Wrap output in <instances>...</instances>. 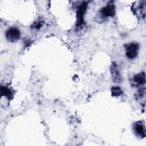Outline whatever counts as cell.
Instances as JSON below:
<instances>
[{
    "instance_id": "1",
    "label": "cell",
    "mask_w": 146,
    "mask_h": 146,
    "mask_svg": "<svg viewBox=\"0 0 146 146\" xmlns=\"http://www.w3.org/2000/svg\"><path fill=\"white\" fill-rule=\"evenodd\" d=\"M88 2L83 1L78 7L76 11V26L77 29L82 27L84 24V16L87 11Z\"/></svg>"
},
{
    "instance_id": "6",
    "label": "cell",
    "mask_w": 146,
    "mask_h": 146,
    "mask_svg": "<svg viewBox=\"0 0 146 146\" xmlns=\"http://www.w3.org/2000/svg\"><path fill=\"white\" fill-rule=\"evenodd\" d=\"M111 72L112 78L115 83H120L121 81V78L119 71L118 70L117 66L115 62H113L111 67Z\"/></svg>"
},
{
    "instance_id": "7",
    "label": "cell",
    "mask_w": 146,
    "mask_h": 146,
    "mask_svg": "<svg viewBox=\"0 0 146 146\" xmlns=\"http://www.w3.org/2000/svg\"><path fill=\"white\" fill-rule=\"evenodd\" d=\"M1 95L2 96H5L7 99L10 100L13 98V91L8 86H1Z\"/></svg>"
},
{
    "instance_id": "4",
    "label": "cell",
    "mask_w": 146,
    "mask_h": 146,
    "mask_svg": "<svg viewBox=\"0 0 146 146\" xmlns=\"http://www.w3.org/2000/svg\"><path fill=\"white\" fill-rule=\"evenodd\" d=\"M100 15L103 18L113 17L115 14V6L112 2H109L100 10Z\"/></svg>"
},
{
    "instance_id": "8",
    "label": "cell",
    "mask_w": 146,
    "mask_h": 146,
    "mask_svg": "<svg viewBox=\"0 0 146 146\" xmlns=\"http://www.w3.org/2000/svg\"><path fill=\"white\" fill-rule=\"evenodd\" d=\"M133 82L139 85H144L145 83V75L144 72L136 74L133 77Z\"/></svg>"
},
{
    "instance_id": "3",
    "label": "cell",
    "mask_w": 146,
    "mask_h": 146,
    "mask_svg": "<svg viewBox=\"0 0 146 146\" xmlns=\"http://www.w3.org/2000/svg\"><path fill=\"white\" fill-rule=\"evenodd\" d=\"M139 44L136 42H131L125 45V55L127 57L130 59L135 58L139 51Z\"/></svg>"
},
{
    "instance_id": "5",
    "label": "cell",
    "mask_w": 146,
    "mask_h": 146,
    "mask_svg": "<svg viewBox=\"0 0 146 146\" xmlns=\"http://www.w3.org/2000/svg\"><path fill=\"white\" fill-rule=\"evenodd\" d=\"M133 131L136 136L140 138L145 137V126L142 121H136L133 125Z\"/></svg>"
},
{
    "instance_id": "10",
    "label": "cell",
    "mask_w": 146,
    "mask_h": 146,
    "mask_svg": "<svg viewBox=\"0 0 146 146\" xmlns=\"http://www.w3.org/2000/svg\"><path fill=\"white\" fill-rule=\"evenodd\" d=\"M43 25V21L41 19H39L33 23L31 26V28L35 30H39Z\"/></svg>"
},
{
    "instance_id": "2",
    "label": "cell",
    "mask_w": 146,
    "mask_h": 146,
    "mask_svg": "<svg viewBox=\"0 0 146 146\" xmlns=\"http://www.w3.org/2000/svg\"><path fill=\"white\" fill-rule=\"evenodd\" d=\"M6 39L10 42H16L21 38V32L19 30L15 27H10L7 30L5 33Z\"/></svg>"
},
{
    "instance_id": "9",
    "label": "cell",
    "mask_w": 146,
    "mask_h": 146,
    "mask_svg": "<svg viewBox=\"0 0 146 146\" xmlns=\"http://www.w3.org/2000/svg\"><path fill=\"white\" fill-rule=\"evenodd\" d=\"M111 91L112 96H119L123 93V91L119 86H113L111 88Z\"/></svg>"
}]
</instances>
